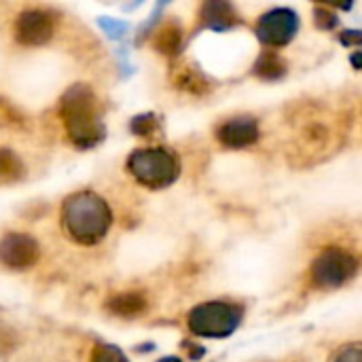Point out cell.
<instances>
[{"label":"cell","instance_id":"6da1fadb","mask_svg":"<svg viewBox=\"0 0 362 362\" xmlns=\"http://www.w3.org/2000/svg\"><path fill=\"white\" fill-rule=\"evenodd\" d=\"M59 117L70 142L78 148H91L104 138L98 98L89 85H72L59 104Z\"/></svg>","mask_w":362,"mask_h":362},{"label":"cell","instance_id":"7a4b0ae2","mask_svg":"<svg viewBox=\"0 0 362 362\" xmlns=\"http://www.w3.org/2000/svg\"><path fill=\"white\" fill-rule=\"evenodd\" d=\"M112 214L108 204L91 193L81 191L70 195L62 206V225L70 240L83 246L98 244L110 229Z\"/></svg>","mask_w":362,"mask_h":362},{"label":"cell","instance_id":"3957f363","mask_svg":"<svg viewBox=\"0 0 362 362\" xmlns=\"http://www.w3.org/2000/svg\"><path fill=\"white\" fill-rule=\"evenodd\" d=\"M127 170L140 185H144L148 189H163L178 178L180 163L172 151L142 148V151H134L129 155Z\"/></svg>","mask_w":362,"mask_h":362},{"label":"cell","instance_id":"277c9868","mask_svg":"<svg viewBox=\"0 0 362 362\" xmlns=\"http://www.w3.org/2000/svg\"><path fill=\"white\" fill-rule=\"evenodd\" d=\"M242 320V310L231 303L223 301H212V303H202L189 314V329L197 337H210V339H221L231 335Z\"/></svg>","mask_w":362,"mask_h":362},{"label":"cell","instance_id":"5b68a950","mask_svg":"<svg viewBox=\"0 0 362 362\" xmlns=\"http://www.w3.org/2000/svg\"><path fill=\"white\" fill-rule=\"evenodd\" d=\"M356 269H358V263L350 252L339 250V248H329L316 257L310 272H312L314 286L331 291V288H339L348 280H352Z\"/></svg>","mask_w":362,"mask_h":362},{"label":"cell","instance_id":"8992f818","mask_svg":"<svg viewBox=\"0 0 362 362\" xmlns=\"http://www.w3.org/2000/svg\"><path fill=\"white\" fill-rule=\"evenodd\" d=\"M299 28V17L291 8H274L257 23V36L269 47H282L293 40Z\"/></svg>","mask_w":362,"mask_h":362},{"label":"cell","instance_id":"52a82bcc","mask_svg":"<svg viewBox=\"0 0 362 362\" xmlns=\"http://www.w3.org/2000/svg\"><path fill=\"white\" fill-rule=\"evenodd\" d=\"M40 259L36 240L25 233H8L0 240V263L8 269H30Z\"/></svg>","mask_w":362,"mask_h":362},{"label":"cell","instance_id":"ba28073f","mask_svg":"<svg viewBox=\"0 0 362 362\" xmlns=\"http://www.w3.org/2000/svg\"><path fill=\"white\" fill-rule=\"evenodd\" d=\"M53 30H55L53 17L40 8H28L15 21V38L28 47H38L49 42Z\"/></svg>","mask_w":362,"mask_h":362},{"label":"cell","instance_id":"9c48e42d","mask_svg":"<svg viewBox=\"0 0 362 362\" xmlns=\"http://www.w3.org/2000/svg\"><path fill=\"white\" fill-rule=\"evenodd\" d=\"M216 138L221 144L229 148H244L257 142L259 138V125L252 117H233L218 125Z\"/></svg>","mask_w":362,"mask_h":362},{"label":"cell","instance_id":"30bf717a","mask_svg":"<svg viewBox=\"0 0 362 362\" xmlns=\"http://www.w3.org/2000/svg\"><path fill=\"white\" fill-rule=\"evenodd\" d=\"M202 23L212 30H227L238 23V15L229 2H206L202 6Z\"/></svg>","mask_w":362,"mask_h":362},{"label":"cell","instance_id":"8fae6325","mask_svg":"<svg viewBox=\"0 0 362 362\" xmlns=\"http://www.w3.org/2000/svg\"><path fill=\"white\" fill-rule=\"evenodd\" d=\"M146 299L140 295V293H123V295H117L112 297L106 308L115 314V316H121V318H134V316H140L144 310H146Z\"/></svg>","mask_w":362,"mask_h":362},{"label":"cell","instance_id":"7c38bea8","mask_svg":"<svg viewBox=\"0 0 362 362\" xmlns=\"http://www.w3.org/2000/svg\"><path fill=\"white\" fill-rule=\"evenodd\" d=\"M182 45V28L176 21L163 23L155 34V49L163 55H176Z\"/></svg>","mask_w":362,"mask_h":362},{"label":"cell","instance_id":"4fadbf2b","mask_svg":"<svg viewBox=\"0 0 362 362\" xmlns=\"http://www.w3.org/2000/svg\"><path fill=\"white\" fill-rule=\"evenodd\" d=\"M284 72H286V62L274 51H265L255 64V74L261 78H267V81L280 78V76H284Z\"/></svg>","mask_w":362,"mask_h":362},{"label":"cell","instance_id":"5bb4252c","mask_svg":"<svg viewBox=\"0 0 362 362\" xmlns=\"http://www.w3.org/2000/svg\"><path fill=\"white\" fill-rule=\"evenodd\" d=\"M174 83L176 87L180 89H187L191 93H206L210 89V83L195 70V68H189V66H182L176 74H174Z\"/></svg>","mask_w":362,"mask_h":362},{"label":"cell","instance_id":"9a60e30c","mask_svg":"<svg viewBox=\"0 0 362 362\" xmlns=\"http://www.w3.org/2000/svg\"><path fill=\"white\" fill-rule=\"evenodd\" d=\"M21 176H23V165L19 157L8 148H0V182H13L19 180Z\"/></svg>","mask_w":362,"mask_h":362},{"label":"cell","instance_id":"2e32d148","mask_svg":"<svg viewBox=\"0 0 362 362\" xmlns=\"http://www.w3.org/2000/svg\"><path fill=\"white\" fill-rule=\"evenodd\" d=\"M91 362H127L123 352L110 344H100L91 352Z\"/></svg>","mask_w":362,"mask_h":362},{"label":"cell","instance_id":"e0dca14e","mask_svg":"<svg viewBox=\"0 0 362 362\" xmlns=\"http://www.w3.org/2000/svg\"><path fill=\"white\" fill-rule=\"evenodd\" d=\"M132 129L140 136H151L157 129V119L153 115H140L132 121Z\"/></svg>","mask_w":362,"mask_h":362},{"label":"cell","instance_id":"ac0fdd59","mask_svg":"<svg viewBox=\"0 0 362 362\" xmlns=\"http://www.w3.org/2000/svg\"><path fill=\"white\" fill-rule=\"evenodd\" d=\"M333 362H362V346L352 344V346L341 348V350L333 356Z\"/></svg>","mask_w":362,"mask_h":362},{"label":"cell","instance_id":"d6986e66","mask_svg":"<svg viewBox=\"0 0 362 362\" xmlns=\"http://www.w3.org/2000/svg\"><path fill=\"white\" fill-rule=\"evenodd\" d=\"M316 21H318V25L325 28V30L337 25V17H335L333 13H329L327 8H318V11H316Z\"/></svg>","mask_w":362,"mask_h":362},{"label":"cell","instance_id":"ffe728a7","mask_svg":"<svg viewBox=\"0 0 362 362\" xmlns=\"http://www.w3.org/2000/svg\"><path fill=\"white\" fill-rule=\"evenodd\" d=\"M341 42L344 45H362V32L361 30H348L341 34Z\"/></svg>","mask_w":362,"mask_h":362},{"label":"cell","instance_id":"44dd1931","mask_svg":"<svg viewBox=\"0 0 362 362\" xmlns=\"http://www.w3.org/2000/svg\"><path fill=\"white\" fill-rule=\"evenodd\" d=\"M352 64H354L356 68H362V51L361 53H356V55H352Z\"/></svg>","mask_w":362,"mask_h":362},{"label":"cell","instance_id":"7402d4cb","mask_svg":"<svg viewBox=\"0 0 362 362\" xmlns=\"http://www.w3.org/2000/svg\"><path fill=\"white\" fill-rule=\"evenodd\" d=\"M159 362H180L178 358H174V356H170V358H163V361H159Z\"/></svg>","mask_w":362,"mask_h":362}]
</instances>
